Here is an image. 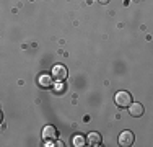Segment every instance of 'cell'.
<instances>
[{
	"label": "cell",
	"instance_id": "3",
	"mask_svg": "<svg viewBox=\"0 0 153 147\" xmlns=\"http://www.w3.org/2000/svg\"><path fill=\"white\" fill-rule=\"evenodd\" d=\"M119 144L122 147H129L134 144V134L130 131H122L121 136H119Z\"/></svg>",
	"mask_w": 153,
	"mask_h": 147
},
{
	"label": "cell",
	"instance_id": "7",
	"mask_svg": "<svg viewBox=\"0 0 153 147\" xmlns=\"http://www.w3.org/2000/svg\"><path fill=\"white\" fill-rule=\"evenodd\" d=\"M86 142H88L90 146H100L101 144V134H98V132H90L88 137H86Z\"/></svg>",
	"mask_w": 153,
	"mask_h": 147
},
{
	"label": "cell",
	"instance_id": "5",
	"mask_svg": "<svg viewBox=\"0 0 153 147\" xmlns=\"http://www.w3.org/2000/svg\"><path fill=\"white\" fill-rule=\"evenodd\" d=\"M57 137V129L54 126H44V129H42V139L44 141H54V139Z\"/></svg>",
	"mask_w": 153,
	"mask_h": 147
},
{
	"label": "cell",
	"instance_id": "2",
	"mask_svg": "<svg viewBox=\"0 0 153 147\" xmlns=\"http://www.w3.org/2000/svg\"><path fill=\"white\" fill-rule=\"evenodd\" d=\"M52 79H54V82H64L65 79H67V75H68V72H67V67L65 65H62V64H57V65H54L52 67Z\"/></svg>",
	"mask_w": 153,
	"mask_h": 147
},
{
	"label": "cell",
	"instance_id": "9",
	"mask_svg": "<svg viewBox=\"0 0 153 147\" xmlns=\"http://www.w3.org/2000/svg\"><path fill=\"white\" fill-rule=\"evenodd\" d=\"M57 90L62 92V90H64V85H62V83H60V85H57Z\"/></svg>",
	"mask_w": 153,
	"mask_h": 147
},
{
	"label": "cell",
	"instance_id": "1",
	"mask_svg": "<svg viewBox=\"0 0 153 147\" xmlns=\"http://www.w3.org/2000/svg\"><path fill=\"white\" fill-rule=\"evenodd\" d=\"M114 101H116V105H117L119 108H127V106L132 103V97H130L129 92L121 90V92H117V93H116Z\"/></svg>",
	"mask_w": 153,
	"mask_h": 147
},
{
	"label": "cell",
	"instance_id": "4",
	"mask_svg": "<svg viewBox=\"0 0 153 147\" xmlns=\"http://www.w3.org/2000/svg\"><path fill=\"white\" fill-rule=\"evenodd\" d=\"M38 83H39V87H42V88H51L54 85V79L49 74H41L39 79H38Z\"/></svg>",
	"mask_w": 153,
	"mask_h": 147
},
{
	"label": "cell",
	"instance_id": "6",
	"mask_svg": "<svg viewBox=\"0 0 153 147\" xmlns=\"http://www.w3.org/2000/svg\"><path fill=\"white\" fill-rule=\"evenodd\" d=\"M127 108H129V115L134 118H138L143 115V105L142 103H130Z\"/></svg>",
	"mask_w": 153,
	"mask_h": 147
},
{
	"label": "cell",
	"instance_id": "10",
	"mask_svg": "<svg viewBox=\"0 0 153 147\" xmlns=\"http://www.w3.org/2000/svg\"><path fill=\"white\" fill-rule=\"evenodd\" d=\"M100 2H101V3H108L109 0H100Z\"/></svg>",
	"mask_w": 153,
	"mask_h": 147
},
{
	"label": "cell",
	"instance_id": "11",
	"mask_svg": "<svg viewBox=\"0 0 153 147\" xmlns=\"http://www.w3.org/2000/svg\"><path fill=\"white\" fill-rule=\"evenodd\" d=\"M2 119H3V116H2V111H0V123H2Z\"/></svg>",
	"mask_w": 153,
	"mask_h": 147
},
{
	"label": "cell",
	"instance_id": "8",
	"mask_svg": "<svg viewBox=\"0 0 153 147\" xmlns=\"http://www.w3.org/2000/svg\"><path fill=\"white\" fill-rule=\"evenodd\" d=\"M72 144H74L75 147L85 146V137H83V136H80V134H76V136H74V139H72Z\"/></svg>",
	"mask_w": 153,
	"mask_h": 147
}]
</instances>
